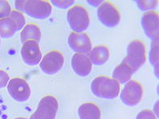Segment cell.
<instances>
[{
	"label": "cell",
	"instance_id": "1",
	"mask_svg": "<svg viewBox=\"0 0 159 119\" xmlns=\"http://www.w3.org/2000/svg\"><path fill=\"white\" fill-rule=\"evenodd\" d=\"M91 92L94 96L102 99H113L120 93V84L113 78L99 76L92 81Z\"/></svg>",
	"mask_w": 159,
	"mask_h": 119
},
{
	"label": "cell",
	"instance_id": "2",
	"mask_svg": "<svg viewBox=\"0 0 159 119\" xmlns=\"http://www.w3.org/2000/svg\"><path fill=\"white\" fill-rule=\"evenodd\" d=\"M126 53L121 62L127 65L134 74L146 62L145 44L140 39H134L128 44Z\"/></svg>",
	"mask_w": 159,
	"mask_h": 119
},
{
	"label": "cell",
	"instance_id": "3",
	"mask_svg": "<svg viewBox=\"0 0 159 119\" xmlns=\"http://www.w3.org/2000/svg\"><path fill=\"white\" fill-rule=\"evenodd\" d=\"M66 20L74 32H83L89 26V13L82 5H74L69 8L66 14Z\"/></svg>",
	"mask_w": 159,
	"mask_h": 119
},
{
	"label": "cell",
	"instance_id": "4",
	"mask_svg": "<svg viewBox=\"0 0 159 119\" xmlns=\"http://www.w3.org/2000/svg\"><path fill=\"white\" fill-rule=\"evenodd\" d=\"M97 16L102 25L108 28H114L120 21V14L113 2L105 1L98 7Z\"/></svg>",
	"mask_w": 159,
	"mask_h": 119
},
{
	"label": "cell",
	"instance_id": "5",
	"mask_svg": "<svg viewBox=\"0 0 159 119\" xmlns=\"http://www.w3.org/2000/svg\"><path fill=\"white\" fill-rule=\"evenodd\" d=\"M58 109V102L52 95H46L39 101L35 112L30 119H55Z\"/></svg>",
	"mask_w": 159,
	"mask_h": 119
},
{
	"label": "cell",
	"instance_id": "6",
	"mask_svg": "<svg viewBox=\"0 0 159 119\" xmlns=\"http://www.w3.org/2000/svg\"><path fill=\"white\" fill-rule=\"evenodd\" d=\"M143 86L139 81L129 80L120 92V100L129 107L137 105L142 99Z\"/></svg>",
	"mask_w": 159,
	"mask_h": 119
},
{
	"label": "cell",
	"instance_id": "7",
	"mask_svg": "<svg viewBox=\"0 0 159 119\" xmlns=\"http://www.w3.org/2000/svg\"><path fill=\"white\" fill-rule=\"evenodd\" d=\"M64 64V57L58 50H51L43 56L41 59L39 67L43 73L47 75H54L62 68Z\"/></svg>",
	"mask_w": 159,
	"mask_h": 119
},
{
	"label": "cell",
	"instance_id": "8",
	"mask_svg": "<svg viewBox=\"0 0 159 119\" xmlns=\"http://www.w3.org/2000/svg\"><path fill=\"white\" fill-rule=\"evenodd\" d=\"M7 91L11 98L16 102H25L30 96V88L22 78L15 77L7 84Z\"/></svg>",
	"mask_w": 159,
	"mask_h": 119
},
{
	"label": "cell",
	"instance_id": "9",
	"mask_svg": "<svg viewBox=\"0 0 159 119\" xmlns=\"http://www.w3.org/2000/svg\"><path fill=\"white\" fill-rule=\"evenodd\" d=\"M24 12L35 19H45L52 13V4L48 1L30 0L26 1Z\"/></svg>",
	"mask_w": 159,
	"mask_h": 119
},
{
	"label": "cell",
	"instance_id": "10",
	"mask_svg": "<svg viewBox=\"0 0 159 119\" xmlns=\"http://www.w3.org/2000/svg\"><path fill=\"white\" fill-rule=\"evenodd\" d=\"M68 45L76 53L86 54L89 53L92 49V43L90 38L84 32H72L69 34Z\"/></svg>",
	"mask_w": 159,
	"mask_h": 119
},
{
	"label": "cell",
	"instance_id": "11",
	"mask_svg": "<svg viewBox=\"0 0 159 119\" xmlns=\"http://www.w3.org/2000/svg\"><path fill=\"white\" fill-rule=\"evenodd\" d=\"M158 21L159 13L157 11H146L141 17V25L144 34L152 40L158 39Z\"/></svg>",
	"mask_w": 159,
	"mask_h": 119
},
{
	"label": "cell",
	"instance_id": "12",
	"mask_svg": "<svg viewBox=\"0 0 159 119\" xmlns=\"http://www.w3.org/2000/svg\"><path fill=\"white\" fill-rule=\"evenodd\" d=\"M20 55L23 62L29 66L39 64L42 59V53L39 48V43L34 40H29L23 43Z\"/></svg>",
	"mask_w": 159,
	"mask_h": 119
},
{
	"label": "cell",
	"instance_id": "13",
	"mask_svg": "<svg viewBox=\"0 0 159 119\" xmlns=\"http://www.w3.org/2000/svg\"><path fill=\"white\" fill-rule=\"evenodd\" d=\"M70 64L74 72L82 77L88 76L92 70V62L86 54L75 53L72 56Z\"/></svg>",
	"mask_w": 159,
	"mask_h": 119
},
{
	"label": "cell",
	"instance_id": "14",
	"mask_svg": "<svg viewBox=\"0 0 159 119\" xmlns=\"http://www.w3.org/2000/svg\"><path fill=\"white\" fill-rule=\"evenodd\" d=\"M20 42L22 43L29 40H34L39 43L41 39V31L39 25L35 23H28L24 26L20 34Z\"/></svg>",
	"mask_w": 159,
	"mask_h": 119
},
{
	"label": "cell",
	"instance_id": "15",
	"mask_svg": "<svg viewBox=\"0 0 159 119\" xmlns=\"http://www.w3.org/2000/svg\"><path fill=\"white\" fill-rule=\"evenodd\" d=\"M89 57L93 64L101 66L105 64L109 58V50L107 46L97 45L91 49Z\"/></svg>",
	"mask_w": 159,
	"mask_h": 119
},
{
	"label": "cell",
	"instance_id": "16",
	"mask_svg": "<svg viewBox=\"0 0 159 119\" xmlns=\"http://www.w3.org/2000/svg\"><path fill=\"white\" fill-rule=\"evenodd\" d=\"M80 119H100L101 112L98 106L94 103H84L78 108Z\"/></svg>",
	"mask_w": 159,
	"mask_h": 119
},
{
	"label": "cell",
	"instance_id": "17",
	"mask_svg": "<svg viewBox=\"0 0 159 119\" xmlns=\"http://www.w3.org/2000/svg\"><path fill=\"white\" fill-rule=\"evenodd\" d=\"M133 76L131 69L123 62H120L116 66L112 72V78L120 84H125L128 82Z\"/></svg>",
	"mask_w": 159,
	"mask_h": 119
},
{
	"label": "cell",
	"instance_id": "18",
	"mask_svg": "<svg viewBox=\"0 0 159 119\" xmlns=\"http://www.w3.org/2000/svg\"><path fill=\"white\" fill-rule=\"evenodd\" d=\"M18 31L17 25L15 21L8 17L0 19V37L2 38H10L13 36Z\"/></svg>",
	"mask_w": 159,
	"mask_h": 119
},
{
	"label": "cell",
	"instance_id": "19",
	"mask_svg": "<svg viewBox=\"0 0 159 119\" xmlns=\"http://www.w3.org/2000/svg\"><path fill=\"white\" fill-rule=\"evenodd\" d=\"M149 61L154 68V73L158 78V39L151 42V49L149 52Z\"/></svg>",
	"mask_w": 159,
	"mask_h": 119
},
{
	"label": "cell",
	"instance_id": "20",
	"mask_svg": "<svg viewBox=\"0 0 159 119\" xmlns=\"http://www.w3.org/2000/svg\"><path fill=\"white\" fill-rule=\"evenodd\" d=\"M9 17L15 21V23L17 25L18 30L23 29L25 25V18L22 12H20L16 10H13V11H11Z\"/></svg>",
	"mask_w": 159,
	"mask_h": 119
},
{
	"label": "cell",
	"instance_id": "21",
	"mask_svg": "<svg viewBox=\"0 0 159 119\" xmlns=\"http://www.w3.org/2000/svg\"><path fill=\"white\" fill-rule=\"evenodd\" d=\"M136 3L141 11H151V9L157 7L158 1H136Z\"/></svg>",
	"mask_w": 159,
	"mask_h": 119
},
{
	"label": "cell",
	"instance_id": "22",
	"mask_svg": "<svg viewBox=\"0 0 159 119\" xmlns=\"http://www.w3.org/2000/svg\"><path fill=\"white\" fill-rule=\"evenodd\" d=\"M50 3L60 9H66V8L72 7L73 5L75 4V1H72V0H52Z\"/></svg>",
	"mask_w": 159,
	"mask_h": 119
},
{
	"label": "cell",
	"instance_id": "23",
	"mask_svg": "<svg viewBox=\"0 0 159 119\" xmlns=\"http://www.w3.org/2000/svg\"><path fill=\"white\" fill-rule=\"evenodd\" d=\"M11 6L7 1H0V19L8 17L11 14Z\"/></svg>",
	"mask_w": 159,
	"mask_h": 119
},
{
	"label": "cell",
	"instance_id": "24",
	"mask_svg": "<svg viewBox=\"0 0 159 119\" xmlns=\"http://www.w3.org/2000/svg\"><path fill=\"white\" fill-rule=\"evenodd\" d=\"M135 119H157L154 112L150 109H143L138 113Z\"/></svg>",
	"mask_w": 159,
	"mask_h": 119
},
{
	"label": "cell",
	"instance_id": "25",
	"mask_svg": "<svg viewBox=\"0 0 159 119\" xmlns=\"http://www.w3.org/2000/svg\"><path fill=\"white\" fill-rule=\"evenodd\" d=\"M10 78L8 74L3 70H0V89H2L7 85Z\"/></svg>",
	"mask_w": 159,
	"mask_h": 119
},
{
	"label": "cell",
	"instance_id": "26",
	"mask_svg": "<svg viewBox=\"0 0 159 119\" xmlns=\"http://www.w3.org/2000/svg\"><path fill=\"white\" fill-rule=\"evenodd\" d=\"M26 1H16L15 2V7H16V11H20V12H22L24 11V8H25V4Z\"/></svg>",
	"mask_w": 159,
	"mask_h": 119
},
{
	"label": "cell",
	"instance_id": "27",
	"mask_svg": "<svg viewBox=\"0 0 159 119\" xmlns=\"http://www.w3.org/2000/svg\"><path fill=\"white\" fill-rule=\"evenodd\" d=\"M103 1H88V3H89L90 5L93 6V7H98V6L102 4Z\"/></svg>",
	"mask_w": 159,
	"mask_h": 119
},
{
	"label": "cell",
	"instance_id": "28",
	"mask_svg": "<svg viewBox=\"0 0 159 119\" xmlns=\"http://www.w3.org/2000/svg\"><path fill=\"white\" fill-rule=\"evenodd\" d=\"M1 113H2V103L0 101V116H1Z\"/></svg>",
	"mask_w": 159,
	"mask_h": 119
},
{
	"label": "cell",
	"instance_id": "29",
	"mask_svg": "<svg viewBox=\"0 0 159 119\" xmlns=\"http://www.w3.org/2000/svg\"><path fill=\"white\" fill-rule=\"evenodd\" d=\"M15 119H27V118H25V117H16V118Z\"/></svg>",
	"mask_w": 159,
	"mask_h": 119
},
{
	"label": "cell",
	"instance_id": "30",
	"mask_svg": "<svg viewBox=\"0 0 159 119\" xmlns=\"http://www.w3.org/2000/svg\"><path fill=\"white\" fill-rule=\"evenodd\" d=\"M0 45H1V40H0Z\"/></svg>",
	"mask_w": 159,
	"mask_h": 119
}]
</instances>
